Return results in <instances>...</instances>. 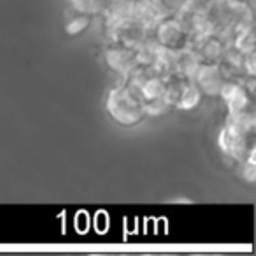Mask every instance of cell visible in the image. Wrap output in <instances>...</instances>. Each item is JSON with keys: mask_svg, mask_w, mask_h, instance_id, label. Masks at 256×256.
<instances>
[{"mask_svg": "<svg viewBox=\"0 0 256 256\" xmlns=\"http://www.w3.org/2000/svg\"><path fill=\"white\" fill-rule=\"evenodd\" d=\"M220 95L224 98L230 112H244L249 107V96L246 93V90L238 84H232V82H224V86L221 88Z\"/></svg>", "mask_w": 256, "mask_h": 256, "instance_id": "ba28073f", "label": "cell"}, {"mask_svg": "<svg viewBox=\"0 0 256 256\" xmlns=\"http://www.w3.org/2000/svg\"><path fill=\"white\" fill-rule=\"evenodd\" d=\"M223 54V44L214 37H207L202 40V46L198 50V58H202V64H214Z\"/></svg>", "mask_w": 256, "mask_h": 256, "instance_id": "30bf717a", "label": "cell"}, {"mask_svg": "<svg viewBox=\"0 0 256 256\" xmlns=\"http://www.w3.org/2000/svg\"><path fill=\"white\" fill-rule=\"evenodd\" d=\"M200 96H202V93L196 88L193 78L178 76L170 84L167 82L165 98L170 106H176L179 109H193V107L198 106Z\"/></svg>", "mask_w": 256, "mask_h": 256, "instance_id": "7a4b0ae2", "label": "cell"}, {"mask_svg": "<svg viewBox=\"0 0 256 256\" xmlns=\"http://www.w3.org/2000/svg\"><path fill=\"white\" fill-rule=\"evenodd\" d=\"M235 46L240 54L252 53V48H254V36H252L251 30H244V32H238L237 40H235Z\"/></svg>", "mask_w": 256, "mask_h": 256, "instance_id": "7c38bea8", "label": "cell"}, {"mask_svg": "<svg viewBox=\"0 0 256 256\" xmlns=\"http://www.w3.org/2000/svg\"><path fill=\"white\" fill-rule=\"evenodd\" d=\"M106 62L114 72L121 76H128L139 67V54L136 48L118 44L106 51Z\"/></svg>", "mask_w": 256, "mask_h": 256, "instance_id": "5b68a950", "label": "cell"}, {"mask_svg": "<svg viewBox=\"0 0 256 256\" xmlns=\"http://www.w3.org/2000/svg\"><path fill=\"white\" fill-rule=\"evenodd\" d=\"M193 81H195L196 88L200 90V93L206 95H220L221 88L224 86L226 79L224 74L216 64H202L200 62L198 68L193 74Z\"/></svg>", "mask_w": 256, "mask_h": 256, "instance_id": "8992f818", "label": "cell"}, {"mask_svg": "<svg viewBox=\"0 0 256 256\" xmlns=\"http://www.w3.org/2000/svg\"><path fill=\"white\" fill-rule=\"evenodd\" d=\"M168 14L165 0H132V16L146 28L156 26Z\"/></svg>", "mask_w": 256, "mask_h": 256, "instance_id": "277c9868", "label": "cell"}, {"mask_svg": "<svg viewBox=\"0 0 256 256\" xmlns=\"http://www.w3.org/2000/svg\"><path fill=\"white\" fill-rule=\"evenodd\" d=\"M156 42L167 51H179L188 42V30L179 20L165 18L156 25Z\"/></svg>", "mask_w": 256, "mask_h": 256, "instance_id": "3957f363", "label": "cell"}, {"mask_svg": "<svg viewBox=\"0 0 256 256\" xmlns=\"http://www.w3.org/2000/svg\"><path fill=\"white\" fill-rule=\"evenodd\" d=\"M132 18V0H110L107 8V20L112 28Z\"/></svg>", "mask_w": 256, "mask_h": 256, "instance_id": "9c48e42d", "label": "cell"}, {"mask_svg": "<svg viewBox=\"0 0 256 256\" xmlns=\"http://www.w3.org/2000/svg\"><path fill=\"white\" fill-rule=\"evenodd\" d=\"M242 176L248 179L249 182H254L256 179V167H254V151H249V156L248 160L244 162L242 165Z\"/></svg>", "mask_w": 256, "mask_h": 256, "instance_id": "4fadbf2b", "label": "cell"}, {"mask_svg": "<svg viewBox=\"0 0 256 256\" xmlns=\"http://www.w3.org/2000/svg\"><path fill=\"white\" fill-rule=\"evenodd\" d=\"M246 136L232 130L230 126H224L220 134V146L224 154L235 160H242L246 156Z\"/></svg>", "mask_w": 256, "mask_h": 256, "instance_id": "52a82bcc", "label": "cell"}, {"mask_svg": "<svg viewBox=\"0 0 256 256\" xmlns=\"http://www.w3.org/2000/svg\"><path fill=\"white\" fill-rule=\"evenodd\" d=\"M90 23H92V18H90V14L82 12L81 16L70 20V22L67 23V26H65V30H67L68 36H79V34H82L86 28H88Z\"/></svg>", "mask_w": 256, "mask_h": 256, "instance_id": "8fae6325", "label": "cell"}, {"mask_svg": "<svg viewBox=\"0 0 256 256\" xmlns=\"http://www.w3.org/2000/svg\"><path fill=\"white\" fill-rule=\"evenodd\" d=\"M107 110L116 123L123 126H134L146 118L140 93L132 86H120L109 93Z\"/></svg>", "mask_w": 256, "mask_h": 256, "instance_id": "6da1fadb", "label": "cell"}]
</instances>
